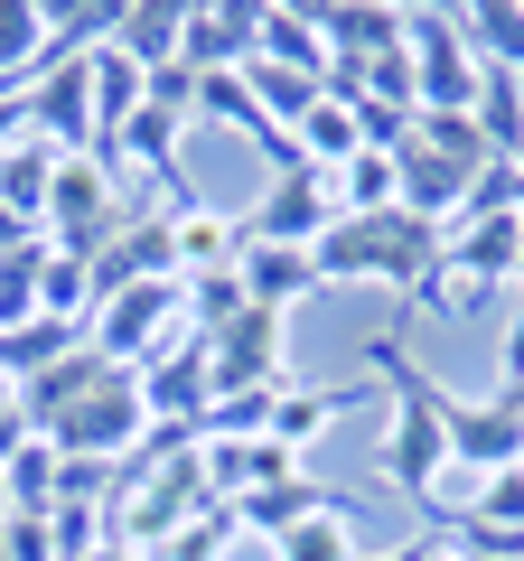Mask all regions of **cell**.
I'll return each instance as SVG.
<instances>
[{"label": "cell", "mask_w": 524, "mask_h": 561, "mask_svg": "<svg viewBox=\"0 0 524 561\" xmlns=\"http://www.w3.org/2000/svg\"><path fill=\"white\" fill-rule=\"evenodd\" d=\"M328 225H338V197H328L319 169H282V179L243 206V243H300V253H309Z\"/></svg>", "instance_id": "7"}, {"label": "cell", "mask_w": 524, "mask_h": 561, "mask_svg": "<svg viewBox=\"0 0 524 561\" xmlns=\"http://www.w3.org/2000/svg\"><path fill=\"white\" fill-rule=\"evenodd\" d=\"M10 402H20V383H10V375H0V412H10Z\"/></svg>", "instance_id": "28"}, {"label": "cell", "mask_w": 524, "mask_h": 561, "mask_svg": "<svg viewBox=\"0 0 524 561\" xmlns=\"http://www.w3.org/2000/svg\"><path fill=\"white\" fill-rule=\"evenodd\" d=\"M515 383H524V300H515V319L497 337V393H515Z\"/></svg>", "instance_id": "23"}, {"label": "cell", "mask_w": 524, "mask_h": 561, "mask_svg": "<svg viewBox=\"0 0 524 561\" xmlns=\"http://www.w3.org/2000/svg\"><path fill=\"white\" fill-rule=\"evenodd\" d=\"M328 505H338V496H328V486L300 468V478H282V486H262V496H243V505H235V524H243V534H272V542H282L291 524L328 515Z\"/></svg>", "instance_id": "15"}, {"label": "cell", "mask_w": 524, "mask_h": 561, "mask_svg": "<svg viewBox=\"0 0 524 561\" xmlns=\"http://www.w3.org/2000/svg\"><path fill=\"white\" fill-rule=\"evenodd\" d=\"M150 103H169V113H187V122H197V76H187L179 57H169V66H150Z\"/></svg>", "instance_id": "22"}, {"label": "cell", "mask_w": 524, "mask_h": 561, "mask_svg": "<svg viewBox=\"0 0 524 561\" xmlns=\"http://www.w3.org/2000/svg\"><path fill=\"white\" fill-rule=\"evenodd\" d=\"M20 131H29V94H20V84H0V150H10Z\"/></svg>", "instance_id": "24"}, {"label": "cell", "mask_w": 524, "mask_h": 561, "mask_svg": "<svg viewBox=\"0 0 524 561\" xmlns=\"http://www.w3.org/2000/svg\"><path fill=\"white\" fill-rule=\"evenodd\" d=\"M431 552H441V534H422V542H403V552H384V561H431ZM365 561H375V552H365Z\"/></svg>", "instance_id": "26"}, {"label": "cell", "mask_w": 524, "mask_h": 561, "mask_svg": "<svg viewBox=\"0 0 524 561\" xmlns=\"http://www.w3.org/2000/svg\"><path fill=\"white\" fill-rule=\"evenodd\" d=\"M29 440H38V431H29V421H20V402H10V412H0V468L20 459V449H29Z\"/></svg>", "instance_id": "25"}, {"label": "cell", "mask_w": 524, "mask_h": 561, "mask_svg": "<svg viewBox=\"0 0 524 561\" xmlns=\"http://www.w3.org/2000/svg\"><path fill=\"white\" fill-rule=\"evenodd\" d=\"M431 561H459V552H449V542H441V552H431Z\"/></svg>", "instance_id": "29"}, {"label": "cell", "mask_w": 524, "mask_h": 561, "mask_svg": "<svg viewBox=\"0 0 524 561\" xmlns=\"http://www.w3.org/2000/svg\"><path fill=\"white\" fill-rule=\"evenodd\" d=\"M253 20H262V10L187 0V10H179V66H187V76H243V66H253Z\"/></svg>", "instance_id": "8"}, {"label": "cell", "mask_w": 524, "mask_h": 561, "mask_svg": "<svg viewBox=\"0 0 524 561\" xmlns=\"http://www.w3.org/2000/svg\"><path fill=\"white\" fill-rule=\"evenodd\" d=\"M47 187H57V150L20 131L10 150H0V206H10L20 225H38V216H47Z\"/></svg>", "instance_id": "16"}, {"label": "cell", "mask_w": 524, "mask_h": 561, "mask_svg": "<svg viewBox=\"0 0 524 561\" xmlns=\"http://www.w3.org/2000/svg\"><path fill=\"white\" fill-rule=\"evenodd\" d=\"M243 253V216H216V206H179L169 216V262H179V280H206V272H235Z\"/></svg>", "instance_id": "11"}, {"label": "cell", "mask_w": 524, "mask_h": 561, "mask_svg": "<svg viewBox=\"0 0 524 561\" xmlns=\"http://www.w3.org/2000/svg\"><path fill=\"white\" fill-rule=\"evenodd\" d=\"M468 122H478V140L497 150V160H524V76H487Z\"/></svg>", "instance_id": "18"}, {"label": "cell", "mask_w": 524, "mask_h": 561, "mask_svg": "<svg viewBox=\"0 0 524 561\" xmlns=\"http://www.w3.org/2000/svg\"><path fill=\"white\" fill-rule=\"evenodd\" d=\"M47 57H57V10L10 0V10H0V84H29Z\"/></svg>", "instance_id": "17"}, {"label": "cell", "mask_w": 524, "mask_h": 561, "mask_svg": "<svg viewBox=\"0 0 524 561\" xmlns=\"http://www.w3.org/2000/svg\"><path fill=\"white\" fill-rule=\"evenodd\" d=\"M515 280H524V272H515Z\"/></svg>", "instance_id": "30"}, {"label": "cell", "mask_w": 524, "mask_h": 561, "mask_svg": "<svg viewBox=\"0 0 524 561\" xmlns=\"http://www.w3.org/2000/svg\"><path fill=\"white\" fill-rule=\"evenodd\" d=\"M441 431H449V468L459 478H497V468H524V412L515 402H459L441 393Z\"/></svg>", "instance_id": "6"}, {"label": "cell", "mask_w": 524, "mask_h": 561, "mask_svg": "<svg viewBox=\"0 0 524 561\" xmlns=\"http://www.w3.org/2000/svg\"><path fill=\"white\" fill-rule=\"evenodd\" d=\"M375 225H384V216H338L319 243H309L319 290H365V280H375Z\"/></svg>", "instance_id": "14"}, {"label": "cell", "mask_w": 524, "mask_h": 561, "mask_svg": "<svg viewBox=\"0 0 524 561\" xmlns=\"http://www.w3.org/2000/svg\"><path fill=\"white\" fill-rule=\"evenodd\" d=\"M478 524H505V534H524V468H497V478H478V505H468Z\"/></svg>", "instance_id": "21"}, {"label": "cell", "mask_w": 524, "mask_h": 561, "mask_svg": "<svg viewBox=\"0 0 524 561\" xmlns=\"http://www.w3.org/2000/svg\"><path fill=\"white\" fill-rule=\"evenodd\" d=\"M365 356H375V375L394 383V412H384L375 468H384V486H394V496H412V505L431 515V496H441V478H449V431H441V393H449V383H431L422 365L403 356V337H375Z\"/></svg>", "instance_id": "1"}, {"label": "cell", "mask_w": 524, "mask_h": 561, "mask_svg": "<svg viewBox=\"0 0 524 561\" xmlns=\"http://www.w3.org/2000/svg\"><path fill=\"white\" fill-rule=\"evenodd\" d=\"M253 57L262 66H291V76H328L319 10H262V20H253Z\"/></svg>", "instance_id": "13"}, {"label": "cell", "mask_w": 524, "mask_h": 561, "mask_svg": "<svg viewBox=\"0 0 524 561\" xmlns=\"http://www.w3.org/2000/svg\"><path fill=\"white\" fill-rule=\"evenodd\" d=\"M84 561H150V552H132V542H103V552H84Z\"/></svg>", "instance_id": "27"}, {"label": "cell", "mask_w": 524, "mask_h": 561, "mask_svg": "<svg viewBox=\"0 0 524 561\" xmlns=\"http://www.w3.org/2000/svg\"><path fill=\"white\" fill-rule=\"evenodd\" d=\"M113 47L141 66V76H150V66H169V57H179V10H122V20H113Z\"/></svg>", "instance_id": "19"}, {"label": "cell", "mask_w": 524, "mask_h": 561, "mask_svg": "<svg viewBox=\"0 0 524 561\" xmlns=\"http://www.w3.org/2000/svg\"><path fill=\"white\" fill-rule=\"evenodd\" d=\"M338 412H365V383H338V393H328V383H300V375H291L282 393H272V421H262V440L300 459V449L319 440V431H328Z\"/></svg>", "instance_id": "10"}, {"label": "cell", "mask_w": 524, "mask_h": 561, "mask_svg": "<svg viewBox=\"0 0 524 561\" xmlns=\"http://www.w3.org/2000/svg\"><path fill=\"white\" fill-rule=\"evenodd\" d=\"M328 197H338V216H394L403 206V160L394 150H356L346 169H328Z\"/></svg>", "instance_id": "12"}, {"label": "cell", "mask_w": 524, "mask_h": 561, "mask_svg": "<svg viewBox=\"0 0 524 561\" xmlns=\"http://www.w3.org/2000/svg\"><path fill=\"white\" fill-rule=\"evenodd\" d=\"M291 319L282 309H243V319H225L216 337H206V375H216V393H282L291 383Z\"/></svg>", "instance_id": "5"}, {"label": "cell", "mask_w": 524, "mask_h": 561, "mask_svg": "<svg viewBox=\"0 0 524 561\" xmlns=\"http://www.w3.org/2000/svg\"><path fill=\"white\" fill-rule=\"evenodd\" d=\"M235 280H243V309H282V319H291V309L319 290V262H309L300 243H243Z\"/></svg>", "instance_id": "9"}, {"label": "cell", "mask_w": 524, "mask_h": 561, "mask_svg": "<svg viewBox=\"0 0 524 561\" xmlns=\"http://www.w3.org/2000/svg\"><path fill=\"white\" fill-rule=\"evenodd\" d=\"M403 57H412V84H422V113H478L487 66L468 57L459 20H441V10H403Z\"/></svg>", "instance_id": "4"}, {"label": "cell", "mask_w": 524, "mask_h": 561, "mask_svg": "<svg viewBox=\"0 0 524 561\" xmlns=\"http://www.w3.org/2000/svg\"><path fill=\"white\" fill-rule=\"evenodd\" d=\"M132 225V206H122V187H113V160L103 150H76V160H57V187H47V216H38V234H47V253H66V262H94L103 243Z\"/></svg>", "instance_id": "3"}, {"label": "cell", "mask_w": 524, "mask_h": 561, "mask_svg": "<svg viewBox=\"0 0 524 561\" xmlns=\"http://www.w3.org/2000/svg\"><path fill=\"white\" fill-rule=\"evenodd\" d=\"M282 561H365V552H356V524H346V505H328V515L291 524V534H282Z\"/></svg>", "instance_id": "20"}, {"label": "cell", "mask_w": 524, "mask_h": 561, "mask_svg": "<svg viewBox=\"0 0 524 561\" xmlns=\"http://www.w3.org/2000/svg\"><path fill=\"white\" fill-rule=\"evenodd\" d=\"M57 459H94V468H113V459H141V440H150V402H141V375L132 365H113L103 383H84L76 402H66L57 421L38 431Z\"/></svg>", "instance_id": "2"}]
</instances>
